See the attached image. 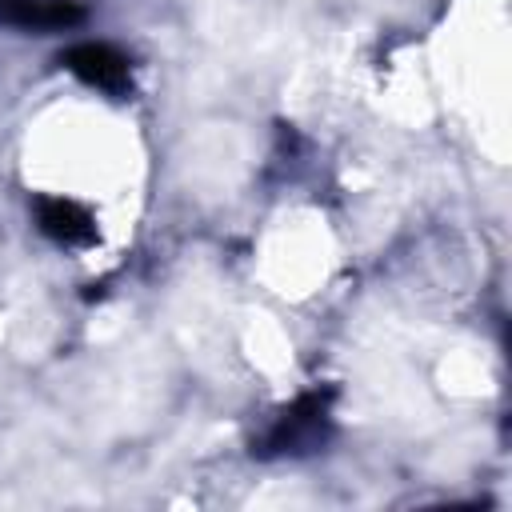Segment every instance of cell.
Wrapping results in <instances>:
<instances>
[{"label":"cell","mask_w":512,"mask_h":512,"mask_svg":"<svg viewBox=\"0 0 512 512\" xmlns=\"http://www.w3.org/2000/svg\"><path fill=\"white\" fill-rule=\"evenodd\" d=\"M324 440H328V396L308 392L276 416L260 452L264 456H300V452H316Z\"/></svg>","instance_id":"6da1fadb"},{"label":"cell","mask_w":512,"mask_h":512,"mask_svg":"<svg viewBox=\"0 0 512 512\" xmlns=\"http://www.w3.org/2000/svg\"><path fill=\"white\" fill-rule=\"evenodd\" d=\"M60 64L76 80H84L88 88H96V92H108V96H128L132 92V64L112 44H96V40L76 44V48H68L60 56Z\"/></svg>","instance_id":"7a4b0ae2"},{"label":"cell","mask_w":512,"mask_h":512,"mask_svg":"<svg viewBox=\"0 0 512 512\" xmlns=\"http://www.w3.org/2000/svg\"><path fill=\"white\" fill-rule=\"evenodd\" d=\"M36 224L48 240L64 248H88L96 244V220L84 204L64 200V196H40L36 200Z\"/></svg>","instance_id":"3957f363"},{"label":"cell","mask_w":512,"mask_h":512,"mask_svg":"<svg viewBox=\"0 0 512 512\" xmlns=\"http://www.w3.org/2000/svg\"><path fill=\"white\" fill-rule=\"evenodd\" d=\"M0 20L28 32H60L84 20L76 0H0Z\"/></svg>","instance_id":"277c9868"}]
</instances>
